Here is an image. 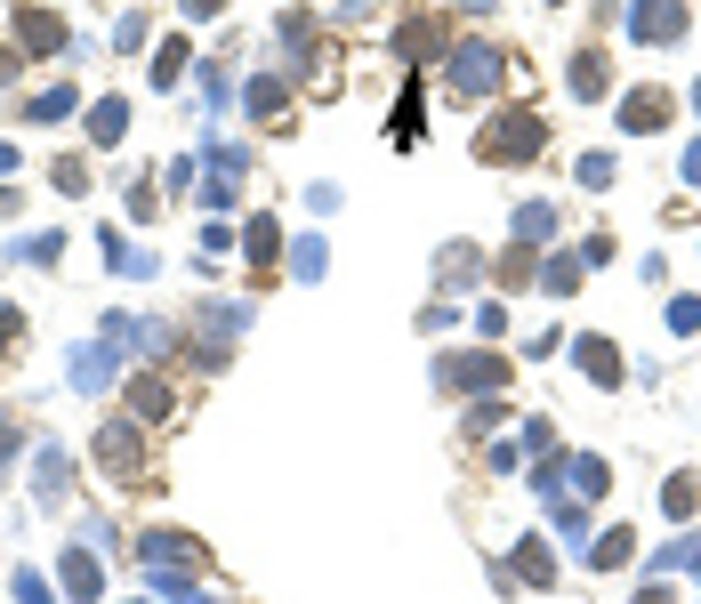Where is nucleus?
<instances>
[{"instance_id":"f257e3e1","label":"nucleus","mask_w":701,"mask_h":604,"mask_svg":"<svg viewBox=\"0 0 701 604\" xmlns=\"http://www.w3.org/2000/svg\"><path fill=\"white\" fill-rule=\"evenodd\" d=\"M500 73H508V49H492V40H460L451 65H444V89L451 97H484V89H500Z\"/></svg>"},{"instance_id":"f03ea898","label":"nucleus","mask_w":701,"mask_h":604,"mask_svg":"<svg viewBox=\"0 0 701 604\" xmlns=\"http://www.w3.org/2000/svg\"><path fill=\"white\" fill-rule=\"evenodd\" d=\"M251 323V306H226V299H210V306H194V330H202V363L210 371H226V347H234V330Z\"/></svg>"},{"instance_id":"7ed1b4c3","label":"nucleus","mask_w":701,"mask_h":604,"mask_svg":"<svg viewBox=\"0 0 701 604\" xmlns=\"http://www.w3.org/2000/svg\"><path fill=\"white\" fill-rule=\"evenodd\" d=\"M637 40H686V0H629Z\"/></svg>"},{"instance_id":"20e7f679","label":"nucleus","mask_w":701,"mask_h":604,"mask_svg":"<svg viewBox=\"0 0 701 604\" xmlns=\"http://www.w3.org/2000/svg\"><path fill=\"white\" fill-rule=\"evenodd\" d=\"M242 170H251V154H242V145H210V178H202V202H210V210H226V202L242 194Z\"/></svg>"},{"instance_id":"39448f33","label":"nucleus","mask_w":701,"mask_h":604,"mask_svg":"<svg viewBox=\"0 0 701 604\" xmlns=\"http://www.w3.org/2000/svg\"><path fill=\"white\" fill-rule=\"evenodd\" d=\"M16 40H25V57H57V49H65V16H57V9H16Z\"/></svg>"},{"instance_id":"423d86ee","label":"nucleus","mask_w":701,"mask_h":604,"mask_svg":"<svg viewBox=\"0 0 701 604\" xmlns=\"http://www.w3.org/2000/svg\"><path fill=\"white\" fill-rule=\"evenodd\" d=\"M484 154L492 161H500V154H541V121H532V113H517V121H492V130H484Z\"/></svg>"},{"instance_id":"0eeeda50","label":"nucleus","mask_w":701,"mask_h":604,"mask_svg":"<svg viewBox=\"0 0 701 604\" xmlns=\"http://www.w3.org/2000/svg\"><path fill=\"white\" fill-rule=\"evenodd\" d=\"M97 468H106V475H130V468H137V427H130V420H106V427H97Z\"/></svg>"},{"instance_id":"6e6552de","label":"nucleus","mask_w":701,"mask_h":604,"mask_svg":"<svg viewBox=\"0 0 701 604\" xmlns=\"http://www.w3.org/2000/svg\"><path fill=\"white\" fill-rule=\"evenodd\" d=\"M137 556H146V572H194V540H178V532H146Z\"/></svg>"},{"instance_id":"1a4fd4ad","label":"nucleus","mask_w":701,"mask_h":604,"mask_svg":"<svg viewBox=\"0 0 701 604\" xmlns=\"http://www.w3.org/2000/svg\"><path fill=\"white\" fill-rule=\"evenodd\" d=\"M500 379H508L500 355H451L444 363V387H500Z\"/></svg>"},{"instance_id":"9d476101","label":"nucleus","mask_w":701,"mask_h":604,"mask_svg":"<svg viewBox=\"0 0 701 604\" xmlns=\"http://www.w3.org/2000/svg\"><path fill=\"white\" fill-rule=\"evenodd\" d=\"M662 121H669V97H662V89H629V97H621V130L645 137V130H662Z\"/></svg>"},{"instance_id":"9b49d317","label":"nucleus","mask_w":701,"mask_h":604,"mask_svg":"<svg viewBox=\"0 0 701 604\" xmlns=\"http://www.w3.org/2000/svg\"><path fill=\"white\" fill-rule=\"evenodd\" d=\"M106 379H113V355H106V347H73V387H81V395H106Z\"/></svg>"},{"instance_id":"f8f14e48","label":"nucleus","mask_w":701,"mask_h":604,"mask_svg":"<svg viewBox=\"0 0 701 604\" xmlns=\"http://www.w3.org/2000/svg\"><path fill=\"white\" fill-rule=\"evenodd\" d=\"M65 596H81V604L106 596V572H97V556H89V548H73V556H65Z\"/></svg>"},{"instance_id":"ddd939ff","label":"nucleus","mask_w":701,"mask_h":604,"mask_svg":"<svg viewBox=\"0 0 701 604\" xmlns=\"http://www.w3.org/2000/svg\"><path fill=\"white\" fill-rule=\"evenodd\" d=\"M73 106H81V97H73V81H57V89H40L33 106H25V121H40V130H57V121H65Z\"/></svg>"},{"instance_id":"4468645a","label":"nucleus","mask_w":701,"mask_h":604,"mask_svg":"<svg viewBox=\"0 0 701 604\" xmlns=\"http://www.w3.org/2000/svg\"><path fill=\"white\" fill-rule=\"evenodd\" d=\"M106 266H113V275H137V282H146L161 258H154V250H137V242H121V234H106Z\"/></svg>"},{"instance_id":"2eb2a0df","label":"nucleus","mask_w":701,"mask_h":604,"mask_svg":"<svg viewBox=\"0 0 701 604\" xmlns=\"http://www.w3.org/2000/svg\"><path fill=\"white\" fill-rule=\"evenodd\" d=\"M572 355H581V371H589L596 387H613V379H621V355H613V339H581Z\"/></svg>"},{"instance_id":"dca6fc26","label":"nucleus","mask_w":701,"mask_h":604,"mask_svg":"<svg viewBox=\"0 0 701 604\" xmlns=\"http://www.w3.org/2000/svg\"><path fill=\"white\" fill-rule=\"evenodd\" d=\"M242 97H251V113H258V121H282V106H291V89H282L275 73H251V89H242Z\"/></svg>"},{"instance_id":"f3484780","label":"nucleus","mask_w":701,"mask_h":604,"mask_svg":"<svg viewBox=\"0 0 701 604\" xmlns=\"http://www.w3.org/2000/svg\"><path fill=\"white\" fill-rule=\"evenodd\" d=\"M121 130H130V106H121V97H97V106H89V137L121 145Z\"/></svg>"},{"instance_id":"a211bd4d","label":"nucleus","mask_w":701,"mask_h":604,"mask_svg":"<svg viewBox=\"0 0 701 604\" xmlns=\"http://www.w3.org/2000/svg\"><path fill=\"white\" fill-rule=\"evenodd\" d=\"M33 484H40V499H65V484H73L65 451H40V460H33Z\"/></svg>"},{"instance_id":"6ab92c4d","label":"nucleus","mask_w":701,"mask_h":604,"mask_svg":"<svg viewBox=\"0 0 701 604\" xmlns=\"http://www.w3.org/2000/svg\"><path fill=\"white\" fill-rule=\"evenodd\" d=\"M178 73H185V33L161 40V57H154V89H178Z\"/></svg>"},{"instance_id":"aec40b11","label":"nucleus","mask_w":701,"mask_h":604,"mask_svg":"<svg viewBox=\"0 0 701 604\" xmlns=\"http://www.w3.org/2000/svg\"><path fill=\"white\" fill-rule=\"evenodd\" d=\"M517 572L532 580V589H548V580H556V565H548V548H541V540H524V548H517Z\"/></svg>"},{"instance_id":"412c9836","label":"nucleus","mask_w":701,"mask_h":604,"mask_svg":"<svg viewBox=\"0 0 701 604\" xmlns=\"http://www.w3.org/2000/svg\"><path fill=\"white\" fill-rule=\"evenodd\" d=\"M572 97H605V57H572Z\"/></svg>"},{"instance_id":"4be33fe9","label":"nucleus","mask_w":701,"mask_h":604,"mask_svg":"<svg viewBox=\"0 0 701 604\" xmlns=\"http://www.w3.org/2000/svg\"><path fill=\"white\" fill-rule=\"evenodd\" d=\"M629 548H637V532H605V540L589 548V565H596V572H613V565H621Z\"/></svg>"},{"instance_id":"5701e85b","label":"nucleus","mask_w":701,"mask_h":604,"mask_svg":"<svg viewBox=\"0 0 701 604\" xmlns=\"http://www.w3.org/2000/svg\"><path fill=\"white\" fill-rule=\"evenodd\" d=\"M130 403L146 411V420H161V411H170V387H161V379H137V387H130Z\"/></svg>"},{"instance_id":"b1692460","label":"nucleus","mask_w":701,"mask_h":604,"mask_svg":"<svg viewBox=\"0 0 701 604\" xmlns=\"http://www.w3.org/2000/svg\"><path fill=\"white\" fill-rule=\"evenodd\" d=\"M548 226H556V218H548V202H524V210H517V234H524V242H541Z\"/></svg>"},{"instance_id":"393cba45","label":"nucleus","mask_w":701,"mask_h":604,"mask_svg":"<svg viewBox=\"0 0 701 604\" xmlns=\"http://www.w3.org/2000/svg\"><path fill=\"white\" fill-rule=\"evenodd\" d=\"M49 178H57V194H89V161H57Z\"/></svg>"},{"instance_id":"a878e982","label":"nucleus","mask_w":701,"mask_h":604,"mask_svg":"<svg viewBox=\"0 0 701 604\" xmlns=\"http://www.w3.org/2000/svg\"><path fill=\"white\" fill-rule=\"evenodd\" d=\"M242 242H251V258L266 266V258H275V218H251V234H242Z\"/></svg>"},{"instance_id":"bb28decb","label":"nucleus","mask_w":701,"mask_h":604,"mask_svg":"<svg viewBox=\"0 0 701 604\" xmlns=\"http://www.w3.org/2000/svg\"><path fill=\"white\" fill-rule=\"evenodd\" d=\"M693 499H701L693 475H669V516H693Z\"/></svg>"},{"instance_id":"cd10ccee","label":"nucleus","mask_w":701,"mask_h":604,"mask_svg":"<svg viewBox=\"0 0 701 604\" xmlns=\"http://www.w3.org/2000/svg\"><path fill=\"white\" fill-rule=\"evenodd\" d=\"M572 484L596 499V492H605V460H572Z\"/></svg>"},{"instance_id":"c85d7f7f","label":"nucleus","mask_w":701,"mask_h":604,"mask_svg":"<svg viewBox=\"0 0 701 604\" xmlns=\"http://www.w3.org/2000/svg\"><path fill=\"white\" fill-rule=\"evenodd\" d=\"M16 604H57V596H49V580H40V572H16Z\"/></svg>"},{"instance_id":"c756f323","label":"nucleus","mask_w":701,"mask_h":604,"mask_svg":"<svg viewBox=\"0 0 701 604\" xmlns=\"http://www.w3.org/2000/svg\"><path fill=\"white\" fill-rule=\"evenodd\" d=\"M137 40H146V16L130 9V16H121V25H113V49H137Z\"/></svg>"},{"instance_id":"7c9ffc66","label":"nucleus","mask_w":701,"mask_h":604,"mask_svg":"<svg viewBox=\"0 0 701 604\" xmlns=\"http://www.w3.org/2000/svg\"><path fill=\"white\" fill-rule=\"evenodd\" d=\"M291 266H299L306 282H315V275H323V266H331V258H323V242H299V258H291Z\"/></svg>"},{"instance_id":"2f4dec72","label":"nucleus","mask_w":701,"mask_h":604,"mask_svg":"<svg viewBox=\"0 0 701 604\" xmlns=\"http://www.w3.org/2000/svg\"><path fill=\"white\" fill-rule=\"evenodd\" d=\"M16 339H25V315H0V355H16Z\"/></svg>"},{"instance_id":"473e14b6","label":"nucleus","mask_w":701,"mask_h":604,"mask_svg":"<svg viewBox=\"0 0 701 604\" xmlns=\"http://www.w3.org/2000/svg\"><path fill=\"white\" fill-rule=\"evenodd\" d=\"M9 460H16V420L0 411V468H9Z\"/></svg>"},{"instance_id":"72a5a7b5","label":"nucleus","mask_w":701,"mask_h":604,"mask_svg":"<svg viewBox=\"0 0 701 604\" xmlns=\"http://www.w3.org/2000/svg\"><path fill=\"white\" fill-rule=\"evenodd\" d=\"M686 185H701V137L686 145Z\"/></svg>"},{"instance_id":"f704fd0d","label":"nucleus","mask_w":701,"mask_h":604,"mask_svg":"<svg viewBox=\"0 0 701 604\" xmlns=\"http://www.w3.org/2000/svg\"><path fill=\"white\" fill-rule=\"evenodd\" d=\"M16 57H25V49H0V89L16 81Z\"/></svg>"},{"instance_id":"c9c22d12","label":"nucleus","mask_w":701,"mask_h":604,"mask_svg":"<svg viewBox=\"0 0 701 604\" xmlns=\"http://www.w3.org/2000/svg\"><path fill=\"white\" fill-rule=\"evenodd\" d=\"M226 9V0H185V16H218Z\"/></svg>"},{"instance_id":"e433bc0d","label":"nucleus","mask_w":701,"mask_h":604,"mask_svg":"<svg viewBox=\"0 0 701 604\" xmlns=\"http://www.w3.org/2000/svg\"><path fill=\"white\" fill-rule=\"evenodd\" d=\"M16 170V145H0V178H9Z\"/></svg>"},{"instance_id":"4c0bfd02","label":"nucleus","mask_w":701,"mask_h":604,"mask_svg":"<svg viewBox=\"0 0 701 604\" xmlns=\"http://www.w3.org/2000/svg\"><path fill=\"white\" fill-rule=\"evenodd\" d=\"M693 97H701V89H693Z\"/></svg>"}]
</instances>
